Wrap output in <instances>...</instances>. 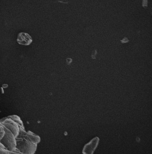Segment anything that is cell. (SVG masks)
Here are the masks:
<instances>
[{
	"label": "cell",
	"instance_id": "cell-1",
	"mask_svg": "<svg viewBox=\"0 0 152 154\" xmlns=\"http://www.w3.org/2000/svg\"><path fill=\"white\" fill-rule=\"evenodd\" d=\"M37 145L21 137H16V148L15 151L22 154H34Z\"/></svg>",
	"mask_w": 152,
	"mask_h": 154
},
{
	"label": "cell",
	"instance_id": "cell-2",
	"mask_svg": "<svg viewBox=\"0 0 152 154\" xmlns=\"http://www.w3.org/2000/svg\"><path fill=\"white\" fill-rule=\"evenodd\" d=\"M4 136L1 140L0 143L4 146L5 149L9 151H15L16 148V137L13 134L4 126Z\"/></svg>",
	"mask_w": 152,
	"mask_h": 154
},
{
	"label": "cell",
	"instance_id": "cell-3",
	"mask_svg": "<svg viewBox=\"0 0 152 154\" xmlns=\"http://www.w3.org/2000/svg\"><path fill=\"white\" fill-rule=\"evenodd\" d=\"M0 122L13 134L15 137L18 136L20 132L19 126L13 119L8 117L1 119Z\"/></svg>",
	"mask_w": 152,
	"mask_h": 154
},
{
	"label": "cell",
	"instance_id": "cell-4",
	"mask_svg": "<svg viewBox=\"0 0 152 154\" xmlns=\"http://www.w3.org/2000/svg\"><path fill=\"white\" fill-rule=\"evenodd\" d=\"M18 136L21 137L27 140H29L35 144L37 145L40 141V137L31 131L26 132L25 130L20 131Z\"/></svg>",
	"mask_w": 152,
	"mask_h": 154
},
{
	"label": "cell",
	"instance_id": "cell-5",
	"mask_svg": "<svg viewBox=\"0 0 152 154\" xmlns=\"http://www.w3.org/2000/svg\"><path fill=\"white\" fill-rule=\"evenodd\" d=\"M99 139L98 137H96L92 140L90 143L85 145L83 150V154H93L94 151L97 147Z\"/></svg>",
	"mask_w": 152,
	"mask_h": 154
},
{
	"label": "cell",
	"instance_id": "cell-6",
	"mask_svg": "<svg viewBox=\"0 0 152 154\" xmlns=\"http://www.w3.org/2000/svg\"><path fill=\"white\" fill-rule=\"evenodd\" d=\"M32 42L31 36L26 32H20L18 34L17 42L21 45L28 46L30 45Z\"/></svg>",
	"mask_w": 152,
	"mask_h": 154
},
{
	"label": "cell",
	"instance_id": "cell-7",
	"mask_svg": "<svg viewBox=\"0 0 152 154\" xmlns=\"http://www.w3.org/2000/svg\"><path fill=\"white\" fill-rule=\"evenodd\" d=\"M8 117L13 119L14 122H16L19 126L20 132L25 130L24 126H23V123L19 116H12Z\"/></svg>",
	"mask_w": 152,
	"mask_h": 154
},
{
	"label": "cell",
	"instance_id": "cell-8",
	"mask_svg": "<svg viewBox=\"0 0 152 154\" xmlns=\"http://www.w3.org/2000/svg\"><path fill=\"white\" fill-rule=\"evenodd\" d=\"M0 154H22L16 151H10L5 149L0 148Z\"/></svg>",
	"mask_w": 152,
	"mask_h": 154
},
{
	"label": "cell",
	"instance_id": "cell-9",
	"mask_svg": "<svg viewBox=\"0 0 152 154\" xmlns=\"http://www.w3.org/2000/svg\"><path fill=\"white\" fill-rule=\"evenodd\" d=\"M4 126L0 122V140L2 139L4 136Z\"/></svg>",
	"mask_w": 152,
	"mask_h": 154
},
{
	"label": "cell",
	"instance_id": "cell-10",
	"mask_svg": "<svg viewBox=\"0 0 152 154\" xmlns=\"http://www.w3.org/2000/svg\"><path fill=\"white\" fill-rule=\"evenodd\" d=\"M97 54V51L96 50H95L93 51L92 52V58L94 59H95L96 58V56Z\"/></svg>",
	"mask_w": 152,
	"mask_h": 154
},
{
	"label": "cell",
	"instance_id": "cell-11",
	"mask_svg": "<svg viewBox=\"0 0 152 154\" xmlns=\"http://www.w3.org/2000/svg\"><path fill=\"white\" fill-rule=\"evenodd\" d=\"M72 59L71 58H67L66 59V62H67V65H70L71 63H72Z\"/></svg>",
	"mask_w": 152,
	"mask_h": 154
},
{
	"label": "cell",
	"instance_id": "cell-12",
	"mask_svg": "<svg viewBox=\"0 0 152 154\" xmlns=\"http://www.w3.org/2000/svg\"><path fill=\"white\" fill-rule=\"evenodd\" d=\"M129 42V40H128L127 38H126L125 40V39H124V40L121 41V42H122V43H126V42Z\"/></svg>",
	"mask_w": 152,
	"mask_h": 154
},
{
	"label": "cell",
	"instance_id": "cell-13",
	"mask_svg": "<svg viewBox=\"0 0 152 154\" xmlns=\"http://www.w3.org/2000/svg\"><path fill=\"white\" fill-rule=\"evenodd\" d=\"M0 148H4V146H3L1 143H0Z\"/></svg>",
	"mask_w": 152,
	"mask_h": 154
}]
</instances>
